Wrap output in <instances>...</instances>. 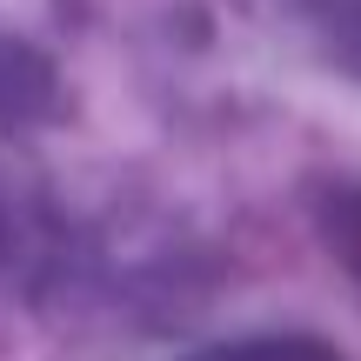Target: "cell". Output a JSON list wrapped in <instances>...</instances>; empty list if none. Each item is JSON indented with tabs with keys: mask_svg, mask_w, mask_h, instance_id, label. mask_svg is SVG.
<instances>
[{
	"mask_svg": "<svg viewBox=\"0 0 361 361\" xmlns=\"http://www.w3.org/2000/svg\"><path fill=\"white\" fill-rule=\"evenodd\" d=\"M322 241H328V255L341 261V274H348L355 295H361V188H348V194H335V201H328Z\"/></svg>",
	"mask_w": 361,
	"mask_h": 361,
	"instance_id": "6da1fadb",
	"label": "cell"
}]
</instances>
